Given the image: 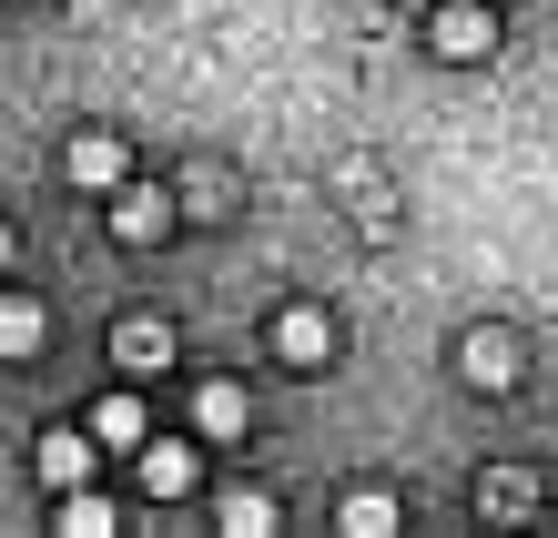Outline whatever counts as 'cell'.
I'll return each mask as SVG.
<instances>
[{
  "label": "cell",
  "instance_id": "obj_10",
  "mask_svg": "<svg viewBox=\"0 0 558 538\" xmlns=\"http://www.w3.org/2000/svg\"><path fill=\"white\" fill-rule=\"evenodd\" d=\"M193 427H204L214 447H223V437H244V386H234V376H214V386H193Z\"/></svg>",
  "mask_w": 558,
  "mask_h": 538
},
{
  "label": "cell",
  "instance_id": "obj_12",
  "mask_svg": "<svg viewBox=\"0 0 558 538\" xmlns=\"http://www.w3.org/2000/svg\"><path fill=\"white\" fill-rule=\"evenodd\" d=\"M214 528H223V538H265V528H275V498H265V488H223V498H214Z\"/></svg>",
  "mask_w": 558,
  "mask_h": 538
},
{
  "label": "cell",
  "instance_id": "obj_14",
  "mask_svg": "<svg viewBox=\"0 0 558 538\" xmlns=\"http://www.w3.org/2000/svg\"><path fill=\"white\" fill-rule=\"evenodd\" d=\"M122 518H112V498H92V488H72L61 498V538H112Z\"/></svg>",
  "mask_w": 558,
  "mask_h": 538
},
{
  "label": "cell",
  "instance_id": "obj_3",
  "mask_svg": "<svg viewBox=\"0 0 558 538\" xmlns=\"http://www.w3.org/2000/svg\"><path fill=\"white\" fill-rule=\"evenodd\" d=\"M275 356L294 366V376H315V366L336 356V315H315V306H284V315H275Z\"/></svg>",
  "mask_w": 558,
  "mask_h": 538
},
{
  "label": "cell",
  "instance_id": "obj_5",
  "mask_svg": "<svg viewBox=\"0 0 558 538\" xmlns=\"http://www.w3.org/2000/svg\"><path fill=\"white\" fill-rule=\"evenodd\" d=\"M133 467H143V498H193V488H204V457H193V447H173V437L133 447Z\"/></svg>",
  "mask_w": 558,
  "mask_h": 538
},
{
  "label": "cell",
  "instance_id": "obj_11",
  "mask_svg": "<svg viewBox=\"0 0 558 538\" xmlns=\"http://www.w3.org/2000/svg\"><path fill=\"white\" fill-rule=\"evenodd\" d=\"M336 528H345V538H397V528H407V509H397L386 488H355L345 509H336Z\"/></svg>",
  "mask_w": 558,
  "mask_h": 538
},
{
  "label": "cell",
  "instance_id": "obj_8",
  "mask_svg": "<svg viewBox=\"0 0 558 538\" xmlns=\"http://www.w3.org/2000/svg\"><path fill=\"white\" fill-rule=\"evenodd\" d=\"M112 356L133 366V376H162V366H173V325H162V315H122Z\"/></svg>",
  "mask_w": 558,
  "mask_h": 538
},
{
  "label": "cell",
  "instance_id": "obj_13",
  "mask_svg": "<svg viewBox=\"0 0 558 538\" xmlns=\"http://www.w3.org/2000/svg\"><path fill=\"white\" fill-rule=\"evenodd\" d=\"M0 356H41V295H0Z\"/></svg>",
  "mask_w": 558,
  "mask_h": 538
},
{
  "label": "cell",
  "instance_id": "obj_1",
  "mask_svg": "<svg viewBox=\"0 0 558 538\" xmlns=\"http://www.w3.org/2000/svg\"><path fill=\"white\" fill-rule=\"evenodd\" d=\"M426 51L437 61H487L498 51V0H437L426 11Z\"/></svg>",
  "mask_w": 558,
  "mask_h": 538
},
{
  "label": "cell",
  "instance_id": "obj_7",
  "mask_svg": "<svg viewBox=\"0 0 558 538\" xmlns=\"http://www.w3.org/2000/svg\"><path fill=\"white\" fill-rule=\"evenodd\" d=\"M112 234L122 244H162V234H173V204H162L153 183H122L112 193Z\"/></svg>",
  "mask_w": 558,
  "mask_h": 538
},
{
  "label": "cell",
  "instance_id": "obj_4",
  "mask_svg": "<svg viewBox=\"0 0 558 538\" xmlns=\"http://www.w3.org/2000/svg\"><path fill=\"white\" fill-rule=\"evenodd\" d=\"M92 457H102V447H82V427H51L41 447H31V467H41V488H51V498L92 488Z\"/></svg>",
  "mask_w": 558,
  "mask_h": 538
},
{
  "label": "cell",
  "instance_id": "obj_2",
  "mask_svg": "<svg viewBox=\"0 0 558 538\" xmlns=\"http://www.w3.org/2000/svg\"><path fill=\"white\" fill-rule=\"evenodd\" d=\"M457 376H468L477 396H508L518 386V335L508 325H468L457 335Z\"/></svg>",
  "mask_w": 558,
  "mask_h": 538
},
{
  "label": "cell",
  "instance_id": "obj_9",
  "mask_svg": "<svg viewBox=\"0 0 558 538\" xmlns=\"http://www.w3.org/2000/svg\"><path fill=\"white\" fill-rule=\"evenodd\" d=\"M92 437H102V447H153L143 396H133V386H122V396H102V407H92Z\"/></svg>",
  "mask_w": 558,
  "mask_h": 538
},
{
  "label": "cell",
  "instance_id": "obj_16",
  "mask_svg": "<svg viewBox=\"0 0 558 538\" xmlns=\"http://www.w3.org/2000/svg\"><path fill=\"white\" fill-rule=\"evenodd\" d=\"M397 11H437V0H397Z\"/></svg>",
  "mask_w": 558,
  "mask_h": 538
},
{
  "label": "cell",
  "instance_id": "obj_6",
  "mask_svg": "<svg viewBox=\"0 0 558 538\" xmlns=\"http://www.w3.org/2000/svg\"><path fill=\"white\" fill-rule=\"evenodd\" d=\"M61 174H72L82 193H122V132H72Z\"/></svg>",
  "mask_w": 558,
  "mask_h": 538
},
{
  "label": "cell",
  "instance_id": "obj_15",
  "mask_svg": "<svg viewBox=\"0 0 558 538\" xmlns=\"http://www.w3.org/2000/svg\"><path fill=\"white\" fill-rule=\"evenodd\" d=\"M477 509H487V518H529V478H487Z\"/></svg>",
  "mask_w": 558,
  "mask_h": 538
}]
</instances>
